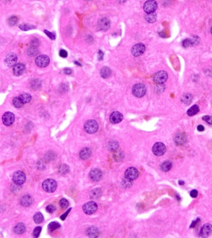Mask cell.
I'll use <instances>...</instances> for the list:
<instances>
[{"instance_id":"6da1fadb","label":"cell","mask_w":212,"mask_h":238,"mask_svg":"<svg viewBox=\"0 0 212 238\" xmlns=\"http://www.w3.org/2000/svg\"><path fill=\"white\" fill-rule=\"evenodd\" d=\"M42 187L44 190L49 193H52L55 191L57 187V182L52 178H48L45 180L42 184Z\"/></svg>"},{"instance_id":"7a4b0ae2","label":"cell","mask_w":212,"mask_h":238,"mask_svg":"<svg viewBox=\"0 0 212 238\" xmlns=\"http://www.w3.org/2000/svg\"><path fill=\"white\" fill-rule=\"evenodd\" d=\"M84 128L88 134H93L97 131L99 128V125L96 120H89L85 122Z\"/></svg>"},{"instance_id":"3957f363","label":"cell","mask_w":212,"mask_h":238,"mask_svg":"<svg viewBox=\"0 0 212 238\" xmlns=\"http://www.w3.org/2000/svg\"><path fill=\"white\" fill-rule=\"evenodd\" d=\"M147 92V88L142 83L135 84L132 89V93L137 97H142L144 96Z\"/></svg>"},{"instance_id":"277c9868","label":"cell","mask_w":212,"mask_h":238,"mask_svg":"<svg viewBox=\"0 0 212 238\" xmlns=\"http://www.w3.org/2000/svg\"><path fill=\"white\" fill-rule=\"evenodd\" d=\"M168 73L164 71H160L156 72L153 75V81L158 84H163L168 79Z\"/></svg>"},{"instance_id":"5b68a950","label":"cell","mask_w":212,"mask_h":238,"mask_svg":"<svg viewBox=\"0 0 212 238\" xmlns=\"http://www.w3.org/2000/svg\"><path fill=\"white\" fill-rule=\"evenodd\" d=\"M26 179V176L24 173H23V171H16L15 174H13L12 176V180L13 182H15L16 185H22L23 184Z\"/></svg>"},{"instance_id":"8992f818","label":"cell","mask_w":212,"mask_h":238,"mask_svg":"<svg viewBox=\"0 0 212 238\" xmlns=\"http://www.w3.org/2000/svg\"><path fill=\"white\" fill-rule=\"evenodd\" d=\"M97 209V205L94 202H89L85 203L83 207V210L85 213L87 215H92L95 213Z\"/></svg>"},{"instance_id":"52a82bcc","label":"cell","mask_w":212,"mask_h":238,"mask_svg":"<svg viewBox=\"0 0 212 238\" xmlns=\"http://www.w3.org/2000/svg\"><path fill=\"white\" fill-rule=\"evenodd\" d=\"M35 62L37 67L40 68H45L49 65L50 58L47 55H40L36 58Z\"/></svg>"},{"instance_id":"ba28073f","label":"cell","mask_w":212,"mask_h":238,"mask_svg":"<svg viewBox=\"0 0 212 238\" xmlns=\"http://www.w3.org/2000/svg\"><path fill=\"white\" fill-rule=\"evenodd\" d=\"M146 50L145 45L142 43H138L135 45L133 47H132L131 52V54L134 57H139L142 55L144 52Z\"/></svg>"},{"instance_id":"9c48e42d","label":"cell","mask_w":212,"mask_h":238,"mask_svg":"<svg viewBox=\"0 0 212 238\" xmlns=\"http://www.w3.org/2000/svg\"><path fill=\"white\" fill-rule=\"evenodd\" d=\"M166 149V146L163 143H161V142L156 143L154 144V146L153 147V149H152L153 153L156 156H160L163 155L165 153Z\"/></svg>"},{"instance_id":"30bf717a","label":"cell","mask_w":212,"mask_h":238,"mask_svg":"<svg viewBox=\"0 0 212 238\" xmlns=\"http://www.w3.org/2000/svg\"><path fill=\"white\" fill-rule=\"evenodd\" d=\"M158 8L157 2L155 0H148L144 4V11L147 13L154 12Z\"/></svg>"},{"instance_id":"8fae6325","label":"cell","mask_w":212,"mask_h":238,"mask_svg":"<svg viewBox=\"0 0 212 238\" xmlns=\"http://www.w3.org/2000/svg\"><path fill=\"white\" fill-rule=\"evenodd\" d=\"M138 171L137 169L134 167H131L128 168L125 171V177L131 181H134L138 176Z\"/></svg>"},{"instance_id":"7c38bea8","label":"cell","mask_w":212,"mask_h":238,"mask_svg":"<svg viewBox=\"0 0 212 238\" xmlns=\"http://www.w3.org/2000/svg\"><path fill=\"white\" fill-rule=\"evenodd\" d=\"M2 120L3 123L6 125V126H10V125H11L15 122V116L12 112H7L4 113V114L3 115Z\"/></svg>"},{"instance_id":"4fadbf2b","label":"cell","mask_w":212,"mask_h":238,"mask_svg":"<svg viewBox=\"0 0 212 238\" xmlns=\"http://www.w3.org/2000/svg\"><path fill=\"white\" fill-rule=\"evenodd\" d=\"M17 61V56L15 54H14V53H9V54H8L7 56L5 58V62L9 67H15L16 65Z\"/></svg>"},{"instance_id":"5bb4252c","label":"cell","mask_w":212,"mask_h":238,"mask_svg":"<svg viewBox=\"0 0 212 238\" xmlns=\"http://www.w3.org/2000/svg\"><path fill=\"white\" fill-rule=\"evenodd\" d=\"M102 171L99 169H92L89 173V177L92 181H99L102 177Z\"/></svg>"},{"instance_id":"9a60e30c","label":"cell","mask_w":212,"mask_h":238,"mask_svg":"<svg viewBox=\"0 0 212 238\" xmlns=\"http://www.w3.org/2000/svg\"><path fill=\"white\" fill-rule=\"evenodd\" d=\"M212 233V226L210 224H205L201 228L200 231V236L202 237H207Z\"/></svg>"},{"instance_id":"2e32d148","label":"cell","mask_w":212,"mask_h":238,"mask_svg":"<svg viewBox=\"0 0 212 238\" xmlns=\"http://www.w3.org/2000/svg\"><path fill=\"white\" fill-rule=\"evenodd\" d=\"M123 120V115L119 112H112L110 116V121L112 123H120Z\"/></svg>"},{"instance_id":"e0dca14e","label":"cell","mask_w":212,"mask_h":238,"mask_svg":"<svg viewBox=\"0 0 212 238\" xmlns=\"http://www.w3.org/2000/svg\"><path fill=\"white\" fill-rule=\"evenodd\" d=\"M98 26L99 29L102 30H107L110 28V21L109 20L106 18L104 17L101 19L98 22Z\"/></svg>"},{"instance_id":"ac0fdd59","label":"cell","mask_w":212,"mask_h":238,"mask_svg":"<svg viewBox=\"0 0 212 238\" xmlns=\"http://www.w3.org/2000/svg\"><path fill=\"white\" fill-rule=\"evenodd\" d=\"M25 70V67L24 64L18 63V64H16L14 67V68H13V73H14L15 75L19 76L23 74V73L24 72Z\"/></svg>"},{"instance_id":"d6986e66","label":"cell","mask_w":212,"mask_h":238,"mask_svg":"<svg viewBox=\"0 0 212 238\" xmlns=\"http://www.w3.org/2000/svg\"><path fill=\"white\" fill-rule=\"evenodd\" d=\"M199 42V39L197 37H195L193 38H187L185 39L184 41L182 42V45L184 47H190V46H193V45H196Z\"/></svg>"},{"instance_id":"ffe728a7","label":"cell","mask_w":212,"mask_h":238,"mask_svg":"<svg viewBox=\"0 0 212 238\" xmlns=\"http://www.w3.org/2000/svg\"><path fill=\"white\" fill-rule=\"evenodd\" d=\"M86 234L90 237H97L99 236L100 232H99V230L95 226H91L86 231Z\"/></svg>"},{"instance_id":"44dd1931","label":"cell","mask_w":212,"mask_h":238,"mask_svg":"<svg viewBox=\"0 0 212 238\" xmlns=\"http://www.w3.org/2000/svg\"><path fill=\"white\" fill-rule=\"evenodd\" d=\"M92 151L89 148H83L80 153H79V157L83 160H88V159L91 156Z\"/></svg>"},{"instance_id":"7402d4cb","label":"cell","mask_w":212,"mask_h":238,"mask_svg":"<svg viewBox=\"0 0 212 238\" xmlns=\"http://www.w3.org/2000/svg\"><path fill=\"white\" fill-rule=\"evenodd\" d=\"M174 141L177 145H182L186 141V136L182 133L178 134L176 135Z\"/></svg>"},{"instance_id":"603a6c76","label":"cell","mask_w":212,"mask_h":238,"mask_svg":"<svg viewBox=\"0 0 212 238\" xmlns=\"http://www.w3.org/2000/svg\"><path fill=\"white\" fill-rule=\"evenodd\" d=\"M20 202L23 207H29L32 203V198L29 195H25L21 198Z\"/></svg>"},{"instance_id":"cb8c5ba5","label":"cell","mask_w":212,"mask_h":238,"mask_svg":"<svg viewBox=\"0 0 212 238\" xmlns=\"http://www.w3.org/2000/svg\"><path fill=\"white\" fill-rule=\"evenodd\" d=\"M15 233L17 234H23L25 231V226L23 223H18L14 228Z\"/></svg>"},{"instance_id":"d4e9b609","label":"cell","mask_w":212,"mask_h":238,"mask_svg":"<svg viewBox=\"0 0 212 238\" xmlns=\"http://www.w3.org/2000/svg\"><path fill=\"white\" fill-rule=\"evenodd\" d=\"M192 99H193V97L190 93L184 94L181 97L182 102L184 104H187V105L190 104L192 102Z\"/></svg>"},{"instance_id":"484cf974","label":"cell","mask_w":212,"mask_h":238,"mask_svg":"<svg viewBox=\"0 0 212 238\" xmlns=\"http://www.w3.org/2000/svg\"><path fill=\"white\" fill-rule=\"evenodd\" d=\"M156 19H157V15L155 12L147 13V15L145 16V19L147 20V21L149 23H153L155 22L156 21Z\"/></svg>"},{"instance_id":"4316f807","label":"cell","mask_w":212,"mask_h":238,"mask_svg":"<svg viewBox=\"0 0 212 238\" xmlns=\"http://www.w3.org/2000/svg\"><path fill=\"white\" fill-rule=\"evenodd\" d=\"M100 74H101V76L103 78H107L111 75L112 72H111L110 70L108 67H104L101 69V72H100Z\"/></svg>"},{"instance_id":"83f0119b","label":"cell","mask_w":212,"mask_h":238,"mask_svg":"<svg viewBox=\"0 0 212 238\" xmlns=\"http://www.w3.org/2000/svg\"><path fill=\"white\" fill-rule=\"evenodd\" d=\"M172 166H173V164H172L171 162L165 161L161 164L160 168L164 172H168L171 169Z\"/></svg>"},{"instance_id":"f1b7e54d","label":"cell","mask_w":212,"mask_h":238,"mask_svg":"<svg viewBox=\"0 0 212 238\" xmlns=\"http://www.w3.org/2000/svg\"><path fill=\"white\" fill-rule=\"evenodd\" d=\"M118 148V143L116 141H110L107 144V148L110 151H116Z\"/></svg>"},{"instance_id":"f546056e","label":"cell","mask_w":212,"mask_h":238,"mask_svg":"<svg viewBox=\"0 0 212 238\" xmlns=\"http://www.w3.org/2000/svg\"><path fill=\"white\" fill-rule=\"evenodd\" d=\"M199 111V107L197 105H194L187 110V115L189 116H193L197 114Z\"/></svg>"},{"instance_id":"4dcf8cb0","label":"cell","mask_w":212,"mask_h":238,"mask_svg":"<svg viewBox=\"0 0 212 238\" xmlns=\"http://www.w3.org/2000/svg\"><path fill=\"white\" fill-rule=\"evenodd\" d=\"M27 54L29 56H30V57L36 56L38 54V50L37 47L30 46V47L27 50Z\"/></svg>"},{"instance_id":"1f68e13d","label":"cell","mask_w":212,"mask_h":238,"mask_svg":"<svg viewBox=\"0 0 212 238\" xmlns=\"http://www.w3.org/2000/svg\"><path fill=\"white\" fill-rule=\"evenodd\" d=\"M44 218L41 212H37L34 216V221L36 224H40L44 221Z\"/></svg>"},{"instance_id":"d6a6232c","label":"cell","mask_w":212,"mask_h":238,"mask_svg":"<svg viewBox=\"0 0 212 238\" xmlns=\"http://www.w3.org/2000/svg\"><path fill=\"white\" fill-rule=\"evenodd\" d=\"M102 194V191L99 189H96L91 192V198H93V199H96L99 198Z\"/></svg>"},{"instance_id":"836d02e7","label":"cell","mask_w":212,"mask_h":238,"mask_svg":"<svg viewBox=\"0 0 212 238\" xmlns=\"http://www.w3.org/2000/svg\"><path fill=\"white\" fill-rule=\"evenodd\" d=\"M19 97H20V99H21V101H23V102L24 104L29 102L31 101V99H32L31 96L28 93L21 94V95L19 96Z\"/></svg>"},{"instance_id":"e575fe53","label":"cell","mask_w":212,"mask_h":238,"mask_svg":"<svg viewBox=\"0 0 212 238\" xmlns=\"http://www.w3.org/2000/svg\"><path fill=\"white\" fill-rule=\"evenodd\" d=\"M12 102L13 104H14L15 106L17 108H20L23 107V105L24 104V103L23 102V101H21V99H20L19 97H16L14 99H13L12 100Z\"/></svg>"},{"instance_id":"d590c367","label":"cell","mask_w":212,"mask_h":238,"mask_svg":"<svg viewBox=\"0 0 212 238\" xmlns=\"http://www.w3.org/2000/svg\"><path fill=\"white\" fill-rule=\"evenodd\" d=\"M132 181H131V180L128 179V178H125L124 179H123L121 182V186L125 189L129 188L131 186Z\"/></svg>"},{"instance_id":"8d00e7d4","label":"cell","mask_w":212,"mask_h":238,"mask_svg":"<svg viewBox=\"0 0 212 238\" xmlns=\"http://www.w3.org/2000/svg\"><path fill=\"white\" fill-rule=\"evenodd\" d=\"M61 226L60 224L58 222H51L48 226V228L50 231H54L60 227Z\"/></svg>"},{"instance_id":"74e56055","label":"cell","mask_w":212,"mask_h":238,"mask_svg":"<svg viewBox=\"0 0 212 238\" xmlns=\"http://www.w3.org/2000/svg\"><path fill=\"white\" fill-rule=\"evenodd\" d=\"M19 28L23 30H25V31H27L29 30H31L32 29H34L36 27L34 25H29L27 24H22L21 25H19Z\"/></svg>"},{"instance_id":"f35d334b","label":"cell","mask_w":212,"mask_h":238,"mask_svg":"<svg viewBox=\"0 0 212 238\" xmlns=\"http://www.w3.org/2000/svg\"><path fill=\"white\" fill-rule=\"evenodd\" d=\"M59 204L60 207L63 209L67 208L69 206V202L67 199H65V198H62V199L60 200Z\"/></svg>"},{"instance_id":"ab89813d","label":"cell","mask_w":212,"mask_h":238,"mask_svg":"<svg viewBox=\"0 0 212 238\" xmlns=\"http://www.w3.org/2000/svg\"><path fill=\"white\" fill-rule=\"evenodd\" d=\"M18 21V18L16 16H11L9 19H8V24L11 26L15 25Z\"/></svg>"},{"instance_id":"60d3db41","label":"cell","mask_w":212,"mask_h":238,"mask_svg":"<svg viewBox=\"0 0 212 238\" xmlns=\"http://www.w3.org/2000/svg\"><path fill=\"white\" fill-rule=\"evenodd\" d=\"M41 231H42V227L41 226L36 227L34 229V230L33 231V236H34V237H38L41 233Z\"/></svg>"},{"instance_id":"b9f144b4","label":"cell","mask_w":212,"mask_h":238,"mask_svg":"<svg viewBox=\"0 0 212 238\" xmlns=\"http://www.w3.org/2000/svg\"><path fill=\"white\" fill-rule=\"evenodd\" d=\"M31 86L33 89H37L40 88V86H41V82H40V81H38V79H36V80H34L32 81V83H31Z\"/></svg>"},{"instance_id":"7bdbcfd3","label":"cell","mask_w":212,"mask_h":238,"mask_svg":"<svg viewBox=\"0 0 212 238\" xmlns=\"http://www.w3.org/2000/svg\"><path fill=\"white\" fill-rule=\"evenodd\" d=\"M69 171V168L66 164H63V166H61V168H60V171L61 173H63V174H67Z\"/></svg>"},{"instance_id":"ee69618b","label":"cell","mask_w":212,"mask_h":238,"mask_svg":"<svg viewBox=\"0 0 212 238\" xmlns=\"http://www.w3.org/2000/svg\"><path fill=\"white\" fill-rule=\"evenodd\" d=\"M46 210L49 213H53L56 210V207L54 205H48L47 208H46Z\"/></svg>"},{"instance_id":"f6af8a7d","label":"cell","mask_w":212,"mask_h":238,"mask_svg":"<svg viewBox=\"0 0 212 238\" xmlns=\"http://www.w3.org/2000/svg\"><path fill=\"white\" fill-rule=\"evenodd\" d=\"M202 119L208 123L212 125V117L210 115H205L202 117Z\"/></svg>"},{"instance_id":"bcb514c9","label":"cell","mask_w":212,"mask_h":238,"mask_svg":"<svg viewBox=\"0 0 212 238\" xmlns=\"http://www.w3.org/2000/svg\"><path fill=\"white\" fill-rule=\"evenodd\" d=\"M39 44H40V42L38 41V39H37V38H34V39L32 40V41L30 42V46H33V47H38Z\"/></svg>"},{"instance_id":"7dc6e473","label":"cell","mask_w":212,"mask_h":238,"mask_svg":"<svg viewBox=\"0 0 212 238\" xmlns=\"http://www.w3.org/2000/svg\"><path fill=\"white\" fill-rule=\"evenodd\" d=\"M44 32L46 34H47V36L49 37H50L51 39H52V40H54L55 38V36L53 34V33H52V32H49V31H47V30H44Z\"/></svg>"},{"instance_id":"c3c4849f","label":"cell","mask_w":212,"mask_h":238,"mask_svg":"<svg viewBox=\"0 0 212 238\" xmlns=\"http://www.w3.org/2000/svg\"><path fill=\"white\" fill-rule=\"evenodd\" d=\"M60 57H63V58H66L68 56V53L67 51H65V50H61L60 51Z\"/></svg>"},{"instance_id":"681fc988","label":"cell","mask_w":212,"mask_h":238,"mask_svg":"<svg viewBox=\"0 0 212 238\" xmlns=\"http://www.w3.org/2000/svg\"><path fill=\"white\" fill-rule=\"evenodd\" d=\"M198 191L197 190H192L190 192V196L192 198H196L198 196Z\"/></svg>"},{"instance_id":"f907efd6","label":"cell","mask_w":212,"mask_h":238,"mask_svg":"<svg viewBox=\"0 0 212 238\" xmlns=\"http://www.w3.org/2000/svg\"><path fill=\"white\" fill-rule=\"evenodd\" d=\"M71 208H70V209H69V210H68L67 211V212H65V214H64V215H63L62 216H61V219H62V220H64L65 219L66 217L67 216V215H68L69 212H70V211H71Z\"/></svg>"},{"instance_id":"816d5d0a","label":"cell","mask_w":212,"mask_h":238,"mask_svg":"<svg viewBox=\"0 0 212 238\" xmlns=\"http://www.w3.org/2000/svg\"><path fill=\"white\" fill-rule=\"evenodd\" d=\"M71 72H72L71 70L70 69H68V68L64 70V73L65 74H67V75H70L71 73Z\"/></svg>"},{"instance_id":"f5cc1de1","label":"cell","mask_w":212,"mask_h":238,"mask_svg":"<svg viewBox=\"0 0 212 238\" xmlns=\"http://www.w3.org/2000/svg\"><path fill=\"white\" fill-rule=\"evenodd\" d=\"M197 130L199 131H202L204 130V127H203V126H202V125H200L197 127Z\"/></svg>"},{"instance_id":"db71d44e","label":"cell","mask_w":212,"mask_h":238,"mask_svg":"<svg viewBox=\"0 0 212 238\" xmlns=\"http://www.w3.org/2000/svg\"><path fill=\"white\" fill-rule=\"evenodd\" d=\"M99 60H102V57H103V53H102V52H101V51H99Z\"/></svg>"},{"instance_id":"11a10c76","label":"cell","mask_w":212,"mask_h":238,"mask_svg":"<svg viewBox=\"0 0 212 238\" xmlns=\"http://www.w3.org/2000/svg\"><path fill=\"white\" fill-rule=\"evenodd\" d=\"M117 2H118V3L122 4V3H125L126 1H127V0H117Z\"/></svg>"},{"instance_id":"9f6ffc18","label":"cell","mask_w":212,"mask_h":238,"mask_svg":"<svg viewBox=\"0 0 212 238\" xmlns=\"http://www.w3.org/2000/svg\"><path fill=\"white\" fill-rule=\"evenodd\" d=\"M179 184H180V185H184V182L181 181H179Z\"/></svg>"},{"instance_id":"6f0895ef","label":"cell","mask_w":212,"mask_h":238,"mask_svg":"<svg viewBox=\"0 0 212 238\" xmlns=\"http://www.w3.org/2000/svg\"><path fill=\"white\" fill-rule=\"evenodd\" d=\"M210 31H211V35H212V26H211V30H210Z\"/></svg>"},{"instance_id":"680465c9","label":"cell","mask_w":212,"mask_h":238,"mask_svg":"<svg viewBox=\"0 0 212 238\" xmlns=\"http://www.w3.org/2000/svg\"><path fill=\"white\" fill-rule=\"evenodd\" d=\"M87 1H90V0H87Z\"/></svg>"}]
</instances>
